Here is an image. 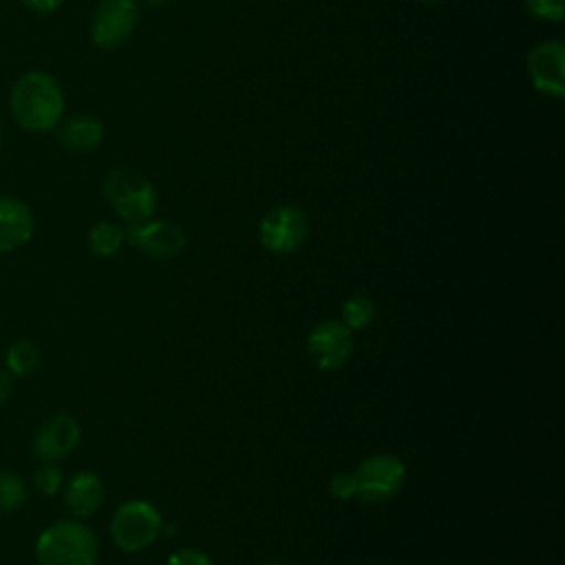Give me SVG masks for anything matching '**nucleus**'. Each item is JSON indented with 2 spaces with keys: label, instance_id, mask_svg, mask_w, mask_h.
<instances>
[{
  "label": "nucleus",
  "instance_id": "f257e3e1",
  "mask_svg": "<svg viewBox=\"0 0 565 565\" xmlns=\"http://www.w3.org/2000/svg\"><path fill=\"white\" fill-rule=\"evenodd\" d=\"M11 113L29 132L53 130L64 113L62 86L44 71L22 75L11 88Z\"/></svg>",
  "mask_w": 565,
  "mask_h": 565
},
{
  "label": "nucleus",
  "instance_id": "f03ea898",
  "mask_svg": "<svg viewBox=\"0 0 565 565\" xmlns=\"http://www.w3.org/2000/svg\"><path fill=\"white\" fill-rule=\"evenodd\" d=\"M97 550L93 530L82 521H55L35 541L40 565H95Z\"/></svg>",
  "mask_w": 565,
  "mask_h": 565
},
{
  "label": "nucleus",
  "instance_id": "7ed1b4c3",
  "mask_svg": "<svg viewBox=\"0 0 565 565\" xmlns=\"http://www.w3.org/2000/svg\"><path fill=\"white\" fill-rule=\"evenodd\" d=\"M102 192L115 214L128 225L152 218L157 210L154 185L132 168H115L104 179Z\"/></svg>",
  "mask_w": 565,
  "mask_h": 565
},
{
  "label": "nucleus",
  "instance_id": "20e7f679",
  "mask_svg": "<svg viewBox=\"0 0 565 565\" xmlns=\"http://www.w3.org/2000/svg\"><path fill=\"white\" fill-rule=\"evenodd\" d=\"M163 530L161 512L143 499L121 503L110 519V536L124 552H141L152 545Z\"/></svg>",
  "mask_w": 565,
  "mask_h": 565
},
{
  "label": "nucleus",
  "instance_id": "39448f33",
  "mask_svg": "<svg viewBox=\"0 0 565 565\" xmlns=\"http://www.w3.org/2000/svg\"><path fill=\"white\" fill-rule=\"evenodd\" d=\"M353 477L355 497L364 503H384L402 490L406 466L395 455H373L355 468Z\"/></svg>",
  "mask_w": 565,
  "mask_h": 565
},
{
  "label": "nucleus",
  "instance_id": "423d86ee",
  "mask_svg": "<svg viewBox=\"0 0 565 565\" xmlns=\"http://www.w3.org/2000/svg\"><path fill=\"white\" fill-rule=\"evenodd\" d=\"M309 236V218L296 205L271 207L258 223V241L271 254H291Z\"/></svg>",
  "mask_w": 565,
  "mask_h": 565
},
{
  "label": "nucleus",
  "instance_id": "0eeeda50",
  "mask_svg": "<svg viewBox=\"0 0 565 565\" xmlns=\"http://www.w3.org/2000/svg\"><path fill=\"white\" fill-rule=\"evenodd\" d=\"M139 22L135 0H99L90 18V40L102 49L124 44Z\"/></svg>",
  "mask_w": 565,
  "mask_h": 565
},
{
  "label": "nucleus",
  "instance_id": "6e6552de",
  "mask_svg": "<svg viewBox=\"0 0 565 565\" xmlns=\"http://www.w3.org/2000/svg\"><path fill=\"white\" fill-rule=\"evenodd\" d=\"M307 353L320 371H338L353 353V331L342 320H322L307 335Z\"/></svg>",
  "mask_w": 565,
  "mask_h": 565
},
{
  "label": "nucleus",
  "instance_id": "1a4fd4ad",
  "mask_svg": "<svg viewBox=\"0 0 565 565\" xmlns=\"http://www.w3.org/2000/svg\"><path fill=\"white\" fill-rule=\"evenodd\" d=\"M126 241L150 258H172L185 247V232L170 221L148 218L128 225Z\"/></svg>",
  "mask_w": 565,
  "mask_h": 565
},
{
  "label": "nucleus",
  "instance_id": "9d476101",
  "mask_svg": "<svg viewBox=\"0 0 565 565\" xmlns=\"http://www.w3.org/2000/svg\"><path fill=\"white\" fill-rule=\"evenodd\" d=\"M527 75L536 90L563 97L565 95V44L545 40L527 53Z\"/></svg>",
  "mask_w": 565,
  "mask_h": 565
},
{
  "label": "nucleus",
  "instance_id": "9b49d317",
  "mask_svg": "<svg viewBox=\"0 0 565 565\" xmlns=\"http://www.w3.org/2000/svg\"><path fill=\"white\" fill-rule=\"evenodd\" d=\"M82 439L79 422L68 413L51 415L33 435V452L40 461H60L68 457Z\"/></svg>",
  "mask_w": 565,
  "mask_h": 565
},
{
  "label": "nucleus",
  "instance_id": "f8f14e48",
  "mask_svg": "<svg viewBox=\"0 0 565 565\" xmlns=\"http://www.w3.org/2000/svg\"><path fill=\"white\" fill-rule=\"evenodd\" d=\"M33 234L31 210L11 196H0V254L24 245Z\"/></svg>",
  "mask_w": 565,
  "mask_h": 565
},
{
  "label": "nucleus",
  "instance_id": "ddd939ff",
  "mask_svg": "<svg viewBox=\"0 0 565 565\" xmlns=\"http://www.w3.org/2000/svg\"><path fill=\"white\" fill-rule=\"evenodd\" d=\"M104 497H106L104 483L93 472H77V475H73L71 481L66 483V490H64L66 508L77 519L93 516L102 508Z\"/></svg>",
  "mask_w": 565,
  "mask_h": 565
},
{
  "label": "nucleus",
  "instance_id": "4468645a",
  "mask_svg": "<svg viewBox=\"0 0 565 565\" xmlns=\"http://www.w3.org/2000/svg\"><path fill=\"white\" fill-rule=\"evenodd\" d=\"M57 139L64 148L75 150V152H88L97 148L104 139V126L97 117L93 115H75L66 119L60 130Z\"/></svg>",
  "mask_w": 565,
  "mask_h": 565
},
{
  "label": "nucleus",
  "instance_id": "2eb2a0df",
  "mask_svg": "<svg viewBox=\"0 0 565 565\" xmlns=\"http://www.w3.org/2000/svg\"><path fill=\"white\" fill-rule=\"evenodd\" d=\"M126 241V230L113 221H99L88 232V247L97 256H113Z\"/></svg>",
  "mask_w": 565,
  "mask_h": 565
},
{
  "label": "nucleus",
  "instance_id": "dca6fc26",
  "mask_svg": "<svg viewBox=\"0 0 565 565\" xmlns=\"http://www.w3.org/2000/svg\"><path fill=\"white\" fill-rule=\"evenodd\" d=\"M7 369L13 375H31L42 360L40 349L31 340H18L7 349Z\"/></svg>",
  "mask_w": 565,
  "mask_h": 565
},
{
  "label": "nucleus",
  "instance_id": "f3484780",
  "mask_svg": "<svg viewBox=\"0 0 565 565\" xmlns=\"http://www.w3.org/2000/svg\"><path fill=\"white\" fill-rule=\"evenodd\" d=\"M375 318V302L369 296H351L342 305V322L351 331H360L369 327Z\"/></svg>",
  "mask_w": 565,
  "mask_h": 565
},
{
  "label": "nucleus",
  "instance_id": "a211bd4d",
  "mask_svg": "<svg viewBox=\"0 0 565 565\" xmlns=\"http://www.w3.org/2000/svg\"><path fill=\"white\" fill-rule=\"evenodd\" d=\"M24 481L15 472L0 468V512L18 510L24 503Z\"/></svg>",
  "mask_w": 565,
  "mask_h": 565
},
{
  "label": "nucleus",
  "instance_id": "6ab92c4d",
  "mask_svg": "<svg viewBox=\"0 0 565 565\" xmlns=\"http://www.w3.org/2000/svg\"><path fill=\"white\" fill-rule=\"evenodd\" d=\"M33 483L42 494L53 497L60 492L64 477H62V470L53 461H42V466L33 472Z\"/></svg>",
  "mask_w": 565,
  "mask_h": 565
},
{
  "label": "nucleus",
  "instance_id": "aec40b11",
  "mask_svg": "<svg viewBox=\"0 0 565 565\" xmlns=\"http://www.w3.org/2000/svg\"><path fill=\"white\" fill-rule=\"evenodd\" d=\"M523 4L534 18L547 22H561L565 11V0H523Z\"/></svg>",
  "mask_w": 565,
  "mask_h": 565
},
{
  "label": "nucleus",
  "instance_id": "412c9836",
  "mask_svg": "<svg viewBox=\"0 0 565 565\" xmlns=\"http://www.w3.org/2000/svg\"><path fill=\"white\" fill-rule=\"evenodd\" d=\"M166 565H214V561L201 550L181 547L168 556Z\"/></svg>",
  "mask_w": 565,
  "mask_h": 565
},
{
  "label": "nucleus",
  "instance_id": "4be33fe9",
  "mask_svg": "<svg viewBox=\"0 0 565 565\" xmlns=\"http://www.w3.org/2000/svg\"><path fill=\"white\" fill-rule=\"evenodd\" d=\"M329 492L335 499L349 501L351 497H355V477L353 472H338L329 479Z\"/></svg>",
  "mask_w": 565,
  "mask_h": 565
},
{
  "label": "nucleus",
  "instance_id": "5701e85b",
  "mask_svg": "<svg viewBox=\"0 0 565 565\" xmlns=\"http://www.w3.org/2000/svg\"><path fill=\"white\" fill-rule=\"evenodd\" d=\"M64 0H24L26 7H31L33 11H40V13H51L55 11Z\"/></svg>",
  "mask_w": 565,
  "mask_h": 565
},
{
  "label": "nucleus",
  "instance_id": "b1692460",
  "mask_svg": "<svg viewBox=\"0 0 565 565\" xmlns=\"http://www.w3.org/2000/svg\"><path fill=\"white\" fill-rule=\"evenodd\" d=\"M9 395H11V377L4 369H0V406L9 399Z\"/></svg>",
  "mask_w": 565,
  "mask_h": 565
},
{
  "label": "nucleus",
  "instance_id": "393cba45",
  "mask_svg": "<svg viewBox=\"0 0 565 565\" xmlns=\"http://www.w3.org/2000/svg\"><path fill=\"white\" fill-rule=\"evenodd\" d=\"M137 4H146V7H163L168 4V0H135Z\"/></svg>",
  "mask_w": 565,
  "mask_h": 565
},
{
  "label": "nucleus",
  "instance_id": "a878e982",
  "mask_svg": "<svg viewBox=\"0 0 565 565\" xmlns=\"http://www.w3.org/2000/svg\"><path fill=\"white\" fill-rule=\"evenodd\" d=\"M419 2H426V4H437V2H441V0H419Z\"/></svg>",
  "mask_w": 565,
  "mask_h": 565
},
{
  "label": "nucleus",
  "instance_id": "bb28decb",
  "mask_svg": "<svg viewBox=\"0 0 565 565\" xmlns=\"http://www.w3.org/2000/svg\"><path fill=\"white\" fill-rule=\"evenodd\" d=\"M263 565H282V563H263Z\"/></svg>",
  "mask_w": 565,
  "mask_h": 565
},
{
  "label": "nucleus",
  "instance_id": "cd10ccee",
  "mask_svg": "<svg viewBox=\"0 0 565 565\" xmlns=\"http://www.w3.org/2000/svg\"><path fill=\"white\" fill-rule=\"evenodd\" d=\"M0 141H2V132H0Z\"/></svg>",
  "mask_w": 565,
  "mask_h": 565
}]
</instances>
